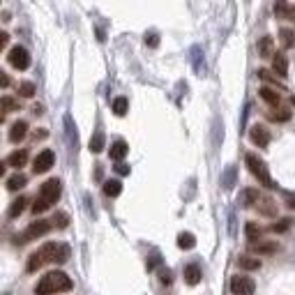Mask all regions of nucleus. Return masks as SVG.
<instances>
[{
  "mask_svg": "<svg viewBox=\"0 0 295 295\" xmlns=\"http://www.w3.org/2000/svg\"><path fill=\"white\" fill-rule=\"evenodd\" d=\"M60 192H62V182L58 178H51L47 180L44 185L40 187V194H37V201L33 205V212L35 215H42L44 210H49L53 205L58 198H60Z\"/></svg>",
  "mask_w": 295,
  "mask_h": 295,
  "instance_id": "f257e3e1",
  "label": "nucleus"
},
{
  "mask_svg": "<svg viewBox=\"0 0 295 295\" xmlns=\"http://www.w3.org/2000/svg\"><path fill=\"white\" fill-rule=\"evenodd\" d=\"M74 284L72 279H69L65 272H49V275H44L37 282V286H35V293H65V291H72Z\"/></svg>",
  "mask_w": 295,
  "mask_h": 295,
  "instance_id": "f03ea898",
  "label": "nucleus"
},
{
  "mask_svg": "<svg viewBox=\"0 0 295 295\" xmlns=\"http://www.w3.org/2000/svg\"><path fill=\"white\" fill-rule=\"evenodd\" d=\"M245 161H247V166H249V171H251V175H254L261 185H265V187H270V189L275 187V182H272V178H270V173H268V166H265V161H263L258 154L247 152Z\"/></svg>",
  "mask_w": 295,
  "mask_h": 295,
  "instance_id": "7ed1b4c3",
  "label": "nucleus"
},
{
  "mask_svg": "<svg viewBox=\"0 0 295 295\" xmlns=\"http://www.w3.org/2000/svg\"><path fill=\"white\" fill-rule=\"evenodd\" d=\"M40 251L44 256V263H65L69 258V247L62 242H47Z\"/></svg>",
  "mask_w": 295,
  "mask_h": 295,
  "instance_id": "20e7f679",
  "label": "nucleus"
},
{
  "mask_svg": "<svg viewBox=\"0 0 295 295\" xmlns=\"http://www.w3.org/2000/svg\"><path fill=\"white\" fill-rule=\"evenodd\" d=\"M53 228V221H33L30 226L23 231V235H21V240L16 238V242H30V240H37V238H42V235H47L49 231Z\"/></svg>",
  "mask_w": 295,
  "mask_h": 295,
  "instance_id": "39448f33",
  "label": "nucleus"
},
{
  "mask_svg": "<svg viewBox=\"0 0 295 295\" xmlns=\"http://www.w3.org/2000/svg\"><path fill=\"white\" fill-rule=\"evenodd\" d=\"M7 60H9V65H12L14 69H28L30 67V53H28L23 47H14L12 51H9V55H7Z\"/></svg>",
  "mask_w": 295,
  "mask_h": 295,
  "instance_id": "423d86ee",
  "label": "nucleus"
},
{
  "mask_svg": "<svg viewBox=\"0 0 295 295\" xmlns=\"http://www.w3.org/2000/svg\"><path fill=\"white\" fill-rule=\"evenodd\" d=\"M53 164H55L53 150H42V152L35 157V161H33V171H35V173H47Z\"/></svg>",
  "mask_w": 295,
  "mask_h": 295,
  "instance_id": "0eeeda50",
  "label": "nucleus"
},
{
  "mask_svg": "<svg viewBox=\"0 0 295 295\" xmlns=\"http://www.w3.org/2000/svg\"><path fill=\"white\" fill-rule=\"evenodd\" d=\"M231 291L233 293H254L256 291V284L249 279V277H233L231 279Z\"/></svg>",
  "mask_w": 295,
  "mask_h": 295,
  "instance_id": "6e6552de",
  "label": "nucleus"
},
{
  "mask_svg": "<svg viewBox=\"0 0 295 295\" xmlns=\"http://www.w3.org/2000/svg\"><path fill=\"white\" fill-rule=\"evenodd\" d=\"M249 139L256 143L258 148H268L270 143V132L263 125H254V127L249 129Z\"/></svg>",
  "mask_w": 295,
  "mask_h": 295,
  "instance_id": "1a4fd4ad",
  "label": "nucleus"
},
{
  "mask_svg": "<svg viewBox=\"0 0 295 295\" xmlns=\"http://www.w3.org/2000/svg\"><path fill=\"white\" fill-rule=\"evenodd\" d=\"M189 60H192V67H194V72L198 74V76L205 74V58H203L201 47H192V51H189Z\"/></svg>",
  "mask_w": 295,
  "mask_h": 295,
  "instance_id": "9d476101",
  "label": "nucleus"
},
{
  "mask_svg": "<svg viewBox=\"0 0 295 295\" xmlns=\"http://www.w3.org/2000/svg\"><path fill=\"white\" fill-rule=\"evenodd\" d=\"M238 203H240L242 208H251L258 203V189H251V187H245L238 196Z\"/></svg>",
  "mask_w": 295,
  "mask_h": 295,
  "instance_id": "9b49d317",
  "label": "nucleus"
},
{
  "mask_svg": "<svg viewBox=\"0 0 295 295\" xmlns=\"http://www.w3.org/2000/svg\"><path fill=\"white\" fill-rule=\"evenodd\" d=\"M251 251L254 254H263V256H270V254H277L279 251V245H277L275 240H270V242H254L251 245Z\"/></svg>",
  "mask_w": 295,
  "mask_h": 295,
  "instance_id": "f8f14e48",
  "label": "nucleus"
},
{
  "mask_svg": "<svg viewBox=\"0 0 295 295\" xmlns=\"http://www.w3.org/2000/svg\"><path fill=\"white\" fill-rule=\"evenodd\" d=\"M26 132H28V122L26 120L14 122L12 129H9V141H12V143L23 141V139H26Z\"/></svg>",
  "mask_w": 295,
  "mask_h": 295,
  "instance_id": "ddd939ff",
  "label": "nucleus"
},
{
  "mask_svg": "<svg viewBox=\"0 0 295 295\" xmlns=\"http://www.w3.org/2000/svg\"><path fill=\"white\" fill-rule=\"evenodd\" d=\"M258 55L261 58H272L275 55V42H272V37H261L258 40Z\"/></svg>",
  "mask_w": 295,
  "mask_h": 295,
  "instance_id": "4468645a",
  "label": "nucleus"
},
{
  "mask_svg": "<svg viewBox=\"0 0 295 295\" xmlns=\"http://www.w3.org/2000/svg\"><path fill=\"white\" fill-rule=\"evenodd\" d=\"M201 277H203V272H201V268H198L196 263H192V265L185 268V282H187L189 286H196V284L201 282Z\"/></svg>",
  "mask_w": 295,
  "mask_h": 295,
  "instance_id": "2eb2a0df",
  "label": "nucleus"
},
{
  "mask_svg": "<svg viewBox=\"0 0 295 295\" xmlns=\"http://www.w3.org/2000/svg\"><path fill=\"white\" fill-rule=\"evenodd\" d=\"M26 161H28V152H26V150H16V152H12L9 157H7L5 166L21 168V166H26Z\"/></svg>",
  "mask_w": 295,
  "mask_h": 295,
  "instance_id": "dca6fc26",
  "label": "nucleus"
},
{
  "mask_svg": "<svg viewBox=\"0 0 295 295\" xmlns=\"http://www.w3.org/2000/svg\"><path fill=\"white\" fill-rule=\"evenodd\" d=\"M272 69L277 72V76H289V60L284 53H277L272 58Z\"/></svg>",
  "mask_w": 295,
  "mask_h": 295,
  "instance_id": "f3484780",
  "label": "nucleus"
},
{
  "mask_svg": "<svg viewBox=\"0 0 295 295\" xmlns=\"http://www.w3.org/2000/svg\"><path fill=\"white\" fill-rule=\"evenodd\" d=\"M127 152H129V148H127V143L122 141V139H118V141L111 146V159H115V161H122Z\"/></svg>",
  "mask_w": 295,
  "mask_h": 295,
  "instance_id": "a211bd4d",
  "label": "nucleus"
},
{
  "mask_svg": "<svg viewBox=\"0 0 295 295\" xmlns=\"http://www.w3.org/2000/svg\"><path fill=\"white\" fill-rule=\"evenodd\" d=\"M291 12H293V7H291L286 0H277L275 2V16L277 19H291Z\"/></svg>",
  "mask_w": 295,
  "mask_h": 295,
  "instance_id": "6ab92c4d",
  "label": "nucleus"
},
{
  "mask_svg": "<svg viewBox=\"0 0 295 295\" xmlns=\"http://www.w3.org/2000/svg\"><path fill=\"white\" fill-rule=\"evenodd\" d=\"M258 212L265 217H275L277 215V203H272V198H263L258 203Z\"/></svg>",
  "mask_w": 295,
  "mask_h": 295,
  "instance_id": "aec40b11",
  "label": "nucleus"
},
{
  "mask_svg": "<svg viewBox=\"0 0 295 295\" xmlns=\"http://www.w3.org/2000/svg\"><path fill=\"white\" fill-rule=\"evenodd\" d=\"M26 182H28L26 175H23V173H16V175H12V178H7V189H12V192H16V189L26 187Z\"/></svg>",
  "mask_w": 295,
  "mask_h": 295,
  "instance_id": "412c9836",
  "label": "nucleus"
},
{
  "mask_svg": "<svg viewBox=\"0 0 295 295\" xmlns=\"http://www.w3.org/2000/svg\"><path fill=\"white\" fill-rule=\"evenodd\" d=\"M65 127H67V141H69V148L72 150H76V146H79V136H76V132H74V125H72V118H65Z\"/></svg>",
  "mask_w": 295,
  "mask_h": 295,
  "instance_id": "4be33fe9",
  "label": "nucleus"
},
{
  "mask_svg": "<svg viewBox=\"0 0 295 295\" xmlns=\"http://www.w3.org/2000/svg\"><path fill=\"white\" fill-rule=\"evenodd\" d=\"M104 143H106L104 132H95L93 139H90V152H101V150H104Z\"/></svg>",
  "mask_w": 295,
  "mask_h": 295,
  "instance_id": "5701e85b",
  "label": "nucleus"
},
{
  "mask_svg": "<svg viewBox=\"0 0 295 295\" xmlns=\"http://www.w3.org/2000/svg\"><path fill=\"white\" fill-rule=\"evenodd\" d=\"M235 185V166H226V171L221 173V187L231 189Z\"/></svg>",
  "mask_w": 295,
  "mask_h": 295,
  "instance_id": "b1692460",
  "label": "nucleus"
},
{
  "mask_svg": "<svg viewBox=\"0 0 295 295\" xmlns=\"http://www.w3.org/2000/svg\"><path fill=\"white\" fill-rule=\"evenodd\" d=\"M26 198H23V196H19V198H16V201H12V205H9V212H7V215L12 217V219H16V217L21 215V212H23V208H26Z\"/></svg>",
  "mask_w": 295,
  "mask_h": 295,
  "instance_id": "393cba45",
  "label": "nucleus"
},
{
  "mask_svg": "<svg viewBox=\"0 0 295 295\" xmlns=\"http://www.w3.org/2000/svg\"><path fill=\"white\" fill-rule=\"evenodd\" d=\"M238 268H240V270H258V268H261V261H258V258H247V256H240V258H238Z\"/></svg>",
  "mask_w": 295,
  "mask_h": 295,
  "instance_id": "a878e982",
  "label": "nucleus"
},
{
  "mask_svg": "<svg viewBox=\"0 0 295 295\" xmlns=\"http://www.w3.org/2000/svg\"><path fill=\"white\" fill-rule=\"evenodd\" d=\"M42 263H44V256H42V251H35V254H30V258H28L26 270H28V272H35V270L42 268Z\"/></svg>",
  "mask_w": 295,
  "mask_h": 295,
  "instance_id": "bb28decb",
  "label": "nucleus"
},
{
  "mask_svg": "<svg viewBox=\"0 0 295 295\" xmlns=\"http://www.w3.org/2000/svg\"><path fill=\"white\" fill-rule=\"evenodd\" d=\"M261 97L268 101L270 106H277V104H279V93L272 90V88H261Z\"/></svg>",
  "mask_w": 295,
  "mask_h": 295,
  "instance_id": "cd10ccee",
  "label": "nucleus"
},
{
  "mask_svg": "<svg viewBox=\"0 0 295 295\" xmlns=\"http://www.w3.org/2000/svg\"><path fill=\"white\" fill-rule=\"evenodd\" d=\"M196 245V238L192 233H180L178 235V247L180 249H194Z\"/></svg>",
  "mask_w": 295,
  "mask_h": 295,
  "instance_id": "c85d7f7f",
  "label": "nucleus"
},
{
  "mask_svg": "<svg viewBox=\"0 0 295 295\" xmlns=\"http://www.w3.org/2000/svg\"><path fill=\"white\" fill-rule=\"evenodd\" d=\"M120 192H122L120 180H108L106 185H104V194L106 196H120Z\"/></svg>",
  "mask_w": 295,
  "mask_h": 295,
  "instance_id": "c756f323",
  "label": "nucleus"
},
{
  "mask_svg": "<svg viewBox=\"0 0 295 295\" xmlns=\"http://www.w3.org/2000/svg\"><path fill=\"white\" fill-rule=\"evenodd\" d=\"M127 108H129L127 97H115L113 99V113L115 115H125L127 113Z\"/></svg>",
  "mask_w": 295,
  "mask_h": 295,
  "instance_id": "7c9ffc66",
  "label": "nucleus"
},
{
  "mask_svg": "<svg viewBox=\"0 0 295 295\" xmlns=\"http://www.w3.org/2000/svg\"><path fill=\"white\" fill-rule=\"evenodd\" d=\"M245 235H247L249 240H258V238L263 235V228H261V226H256L254 221H249L247 226H245Z\"/></svg>",
  "mask_w": 295,
  "mask_h": 295,
  "instance_id": "2f4dec72",
  "label": "nucleus"
},
{
  "mask_svg": "<svg viewBox=\"0 0 295 295\" xmlns=\"http://www.w3.org/2000/svg\"><path fill=\"white\" fill-rule=\"evenodd\" d=\"M279 37H282L284 49H293V47H295V33H293V30H289V28H284L282 33H279Z\"/></svg>",
  "mask_w": 295,
  "mask_h": 295,
  "instance_id": "473e14b6",
  "label": "nucleus"
},
{
  "mask_svg": "<svg viewBox=\"0 0 295 295\" xmlns=\"http://www.w3.org/2000/svg\"><path fill=\"white\" fill-rule=\"evenodd\" d=\"M0 104H2V111H5V113H12V111H16V108H19V101H16V99H12L9 95H5V97H2V101H0Z\"/></svg>",
  "mask_w": 295,
  "mask_h": 295,
  "instance_id": "72a5a7b5",
  "label": "nucleus"
},
{
  "mask_svg": "<svg viewBox=\"0 0 295 295\" xmlns=\"http://www.w3.org/2000/svg\"><path fill=\"white\" fill-rule=\"evenodd\" d=\"M51 221H53V226H58V228H67L69 215H67V212H58V215H55Z\"/></svg>",
  "mask_w": 295,
  "mask_h": 295,
  "instance_id": "f704fd0d",
  "label": "nucleus"
},
{
  "mask_svg": "<svg viewBox=\"0 0 295 295\" xmlns=\"http://www.w3.org/2000/svg\"><path fill=\"white\" fill-rule=\"evenodd\" d=\"M19 93L23 95V97H33L35 95V83H30V81H23L19 86Z\"/></svg>",
  "mask_w": 295,
  "mask_h": 295,
  "instance_id": "c9c22d12",
  "label": "nucleus"
},
{
  "mask_svg": "<svg viewBox=\"0 0 295 295\" xmlns=\"http://www.w3.org/2000/svg\"><path fill=\"white\" fill-rule=\"evenodd\" d=\"M146 44H148V47H157V44H159L157 33H146Z\"/></svg>",
  "mask_w": 295,
  "mask_h": 295,
  "instance_id": "e433bc0d",
  "label": "nucleus"
},
{
  "mask_svg": "<svg viewBox=\"0 0 295 295\" xmlns=\"http://www.w3.org/2000/svg\"><path fill=\"white\" fill-rule=\"evenodd\" d=\"M289 226H291V219H282V224H272V231H275V233H282V231H286Z\"/></svg>",
  "mask_w": 295,
  "mask_h": 295,
  "instance_id": "4c0bfd02",
  "label": "nucleus"
},
{
  "mask_svg": "<svg viewBox=\"0 0 295 295\" xmlns=\"http://www.w3.org/2000/svg\"><path fill=\"white\" fill-rule=\"evenodd\" d=\"M270 118H272V120H279V122H286L291 118V113L289 111H282V113H272Z\"/></svg>",
  "mask_w": 295,
  "mask_h": 295,
  "instance_id": "58836bf2",
  "label": "nucleus"
},
{
  "mask_svg": "<svg viewBox=\"0 0 295 295\" xmlns=\"http://www.w3.org/2000/svg\"><path fill=\"white\" fill-rule=\"evenodd\" d=\"M159 279H161V284H171V270H161L159 272Z\"/></svg>",
  "mask_w": 295,
  "mask_h": 295,
  "instance_id": "ea45409f",
  "label": "nucleus"
},
{
  "mask_svg": "<svg viewBox=\"0 0 295 295\" xmlns=\"http://www.w3.org/2000/svg\"><path fill=\"white\" fill-rule=\"evenodd\" d=\"M115 171H118L120 175H127L129 173V166H127V164H118V166H115Z\"/></svg>",
  "mask_w": 295,
  "mask_h": 295,
  "instance_id": "a19ab883",
  "label": "nucleus"
},
{
  "mask_svg": "<svg viewBox=\"0 0 295 295\" xmlns=\"http://www.w3.org/2000/svg\"><path fill=\"white\" fill-rule=\"evenodd\" d=\"M7 42H9V35H7V33H0V49H5Z\"/></svg>",
  "mask_w": 295,
  "mask_h": 295,
  "instance_id": "79ce46f5",
  "label": "nucleus"
},
{
  "mask_svg": "<svg viewBox=\"0 0 295 295\" xmlns=\"http://www.w3.org/2000/svg\"><path fill=\"white\" fill-rule=\"evenodd\" d=\"M286 205H289L291 210H295V194H289V196H286Z\"/></svg>",
  "mask_w": 295,
  "mask_h": 295,
  "instance_id": "37998d69",
  "label": "nucleus"
},
{
  "mask_svg": "<svg viewBox=\"0 0 295 295\" xmlns=\"http://www.w3.org/2000/svg\"><path fill=\"white\" fill-rule=\"evenodd\" d=\"M228 221H231V235H235V217L231 215L228 217Z\"/></svg>",
  "mask_w": 295,
  "mask_h": 295,
  "instance_id": "c03bdc74",
  "label": "nucleus"
},
{
  "mask_svg": "<svg viewBox=\"0 0 295 295\" xmlns=\"http://www.w3.org/2000/svg\"><path fill=\"white\" fill-rule=\"evenodd\" d=\"M291 19H293V21H295V7H293V12H291Z\"/></svg>",
  "mask_w": 295,
  "mask_h": 295,
  "instance_id": "a18cd8bd",
  "label": "nucleus"
},
{
  "mask_svg": "<svg viewBox=\"0 0 295 295\" xmlns=\"http://www.w3.org/2000/svg\"><path fill=\"white\" fill-rule=\"evenodd\" d=\"M291 101H293V106H295V95H293V99H291Z\"/></svg>",
  "mask_w": 295,
  "mask_h": 295,
  "instance_id": "49530a36",
  "label": "nucleus"
}]
</instances>
